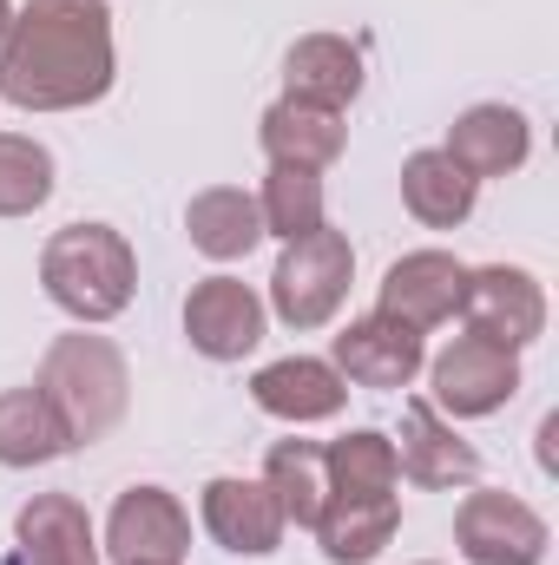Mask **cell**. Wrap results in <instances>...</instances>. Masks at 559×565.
Segmentation results:
<instances>
[{
	"label": "cell",
	"instance_id": "1",
	"mask_svg": "<svg viewBox=\"0 0 559 565\" xmlns=\"http://www.w3.org/2000/svg\"><path fill=\"white\" fill-rule=\"evenodd\" d=\"M113 7L27 0L0 40V99L20 113H80L113 93Z\"/></svg>",
	"mask_w": 559,
	"mask_h": 565
},
{
	"label": "cell",
	"instance_id": "2",
	"mask_svg": "<svg viewBox=\"0 0 559 565\" xmlns=\"http://www.w3.org/2000/svg\"><path fill=\"white\" fill-rule=\"evenodd\" d=\"M40 289L73 322H113L139 289V257L113 224H66L40 250Z\"/></svg>",
	"mask_w": 559,
	"mask_h": 565
},
{
	"label": "cell",
	"instance_id": "3",
	"mask_svg": "<svg viewBox=\"0 0 559 565\" xmlns=\"http://www.w3.org/2000/svg\"><path fill=\"white\" fill-rule=\"evenodd\" d=\"M33 388L60 408L73 447L106 440L113 427L126 422V408H133V369H126V355H119L106 335H86V329H80V335H60V342L46 349Z\"/></svg>",
	"mask_w": 559,
	"mask_h": 565
},
{
	"label": "cell",
	"instance_id": "4",
	"mask_svg": "<svg viewBox=\"0 0 559 565\" xmlns=\"http://www.w3.org/2000/svg\"><path fill=\"white\" fill-rule=\"evenodd\" d=\"M349 277H356V244L342 231H309L296 244H283L277 270H271V309H277L283 329H323L336 322L342 296H349Z\"/></svg>",
	"mask_w": 559,
	"mask_h": 565
},
{
	"label": "cell",
	"instance_id": "5",
	"mask_svg": "<svg viewBox=\"0 0 559 565\" xmlns=\"http://www.w3.org/2000/svg\"><path fill=\"white\" fill-rule=\"evenodd\" d=\"M428 382H434V408L441 415L481 422V415H494V408H507L520 395V355L487 342V335H454L428 362Z\"/></svg>",
	"mask_w": 559,
	"mask_h": 565
},
{
	"label": "cell",
	"instance_id": "6",
	"mask_svg": "<svg viewBox=\"0 0 559 565\" xmlns=\"http://www.w3.org/2000/svg\"><path fill=\"white\" fill-rule=\"evenodd\" d=\"M454 546L467 565H547V520L520 500V493H500V487H481L461 500L454 513Z\"/></svg>",
	"mask_w": 559,
	"mask_h": 565
},
{
	"label": "cell",
	"instance_id": "7",
	"mask_svg": "<svg viewBox=\"0 0 559 565\" xmlns=\"http://www.w3.org/2000/svg\"><path fill=\"white\" fill-rule=\"evenodd\" d=\"M461 316H467V335H487L520 355L527 342L547 335V289L520 264H481V270H467Z\"/></svg>",
	"mask_w": 559,
	"mask_h": 565
},
{
	"label": "cell",
	"instance_id": "8",
	"mask_svg": "<svg viewBox=\"0 0 559 565\" xmlns=\"http://www.w3.org/2000/svg\"><path fill=\"white\" fill-rule=\"evenodd\" d=\"M191 553V513L178 507V493L165 487H126L113 500L99 559L113 565H184Z\"/></svg>",
	"mask_w": 559,
	"mask_h": 565
},
{
	"label": "cell",
	"instance_id": "9",
	"mask_svg": "<svg viewBox=\"0 0 559 565\" xmlns=\"http://www.w3.org/2000/svg\"><path fill=\"white\" fill-rule=\"evenodd\" d=\"M264 322H271V309L244 277H204L184 296V342L204 362H244L264 342Z\"/></svg>",
	"mask_w": 559,
	"mask_h": 565
},
{
	"label": "cell",
	"instance_id": "10",
	"mask_svg": "<svg viewBox=\"0 0 559 565\" xmlns=\"http://www.w3.org/2000/svg\"><path fill=\"white\" fill-rule=\"evenodd\" d=\"M198 520H204V533H211L224 553H238V559H271L283 546V533H289L277 493H271L264 480H244V473H218V480L204 487V500H198Z\"/></svg>",
	"mask_w": 559,
	"mask_h": 565
},
{
	"label": "cell",
	"instance_id": "11",
	"mask_svg": "<svg viewBox=\"0 0 559 565\" xmlns=\"http://www.w3.org/2000/svg\"><path fill=\"white\" fill-rule=\"evenodd\" d=\"M329 369L342 382H356V388H409L428 369V342H421V329H409V322H395V316L376 309V316H362V322H349L336 335Z\"/></svg>",
	"mask_w": 559,
	"mask_h": 565
},
{
	"label": "cell",
	"instance_id": "12",
	"mask_svg": "<svg viewBox=\"0 0 559 565\" xmlns=\"http://www.w3.org/2000/svg\"><path fill=\"white\" fill-rule=\"evenodd\" d=\"M461 296H467V264L454 250H409V257L389 264L376 309L428 335V329H441V322L461 316Z\"/></svg>",
	"mask_w": 559,
	"mask_h": 565
},
{
	"label": "cell",
	"instance_id": "13",
	"mask_svg": "<svg viewBox=\"0 0 559 565\" xmlns=\"http://www.w3.org/2000/svg\"><path fill=\"white\" fill-rule=\"evenodd\" d=\"M395 467L402 480H415L428 493L441 487H467L481 473V454L447 427V415L434 402H402V440H395Z\"/></svg>",
	"mask_w": 559,
	"mask_h": 565
},
{
	"label": "cell",
	"instance_id": "14",
	"mask_svg": "<svg viewBox=\"0 0 559 565\" xmlns=\"http://www.w3.org/2000/svg\"><path fill=\"white\" fill-rule=\"evenodd\" d=\"M251 402H257L264 415H277V422L303 427V422L342 415L349 382H342L323 355H283V362H264V369L251 375Z\"/></svg>",
	"mask_w": 559,
	"mask_h": 565
},
{
	"label": "cell",
	"instance_id": "15",
	"mask_svg": "<svg viewBox=\"0 0 559 565\" xmlns=\"http://www.w3.org/2000/svg\"><path fill=\"white\" fill-rule=\"evenodd\" d=\"M362 93V53L342 33H303L283 53V99L323 106V113H349Z\"/></svg>",
	"mask_w": 559,
	"mask_h": 565
},
{
	"label": "cell",
	"instance_id": "16",
	"mask_svg": "<svg viewBox=\"0 0 559 565\" xmlns=\"http://www.w3.org/2000/svg\"><path fill=\"white\" fill-rule=\"evenodd\" d=\"M441 151H447L474 184H481V178H507V171L527 164L534 126H527L520 106H467V113L447 126V145H441Z\"/></svg>",
	"mask_w": 559,
	"mask_h": 565
},
{
	"label": "cell",
	"instance_id": "17",
	"mask_svg": "<svg viewBox=\"0 0 559 565\" xmlns=\"http://www.w3.org/2000/svg\"><path fill=\"white\" fill-rule=\"evenodd\" d=\"M20 565H99V533L93 513L73 493H33L13 520Z\"/></svg>",
	"mask_w": 559,
	"mask_h": 565
},
{
	"label": "cell",
	"instance_id": "18",
	"mask_svg": "<svg viewBox=\"0 0 559 565\" xmlns=\"http://www.w3.org/2000/svg\"><path fill=\"white\" fill-rule=\"evenodd\" d=\"M395 526H402V500L395 493H362V500L329 493V507H323V520L309 533H316V546H323L329 565H369L389 553Z\"/></svg>",
	"mask_w": 559,
	"mask_h": 565
},
{
	"label": "cell",
	"instance_id": "19",
	"mask_svg": "<svg viewBox=\"0 0 559 565\" xmlns=\"http://www.w3.org/2000/svg\"><path fill=\"white\" fill-rule=\"evenodd\" d=\"M257 145L271 164H289V171H329L349 145V126L342 113H323V106H303V99H277L257 126Z\"/></svg>",
	"mask_w": 559,
	"mask_h": 565
},
{
	"label": "cell",
	"instance_id": "20",
	"mask_svg": "<svg viewBox=\"0 0 559 565\" xmlns=\"http://www.w3.org/2000/svg\"><path fill=\"white\" fill-rule=\"evenodd\" d=\"M184 237H191V250H204L211 264H238V257H251V250L264 244L257 198H251L244 184H211V191H198L191 211H184Z\"/></svg>",
	"mask_w": 559,
	"mask_h": 565
},
{
	"label": "cell",
	"instance_id": "21",
	"mask_svg": "<svg viewBox=\"0 0 559 565\" xmlns=\"http://www.w3.org/2000/svg\"><path fill=\"white\" fill-rule=\"evenodd\" d=\"M474 198H481V184H474L441 145H434V151H409V164H402V204H409L415 224L454 231V224L474 217Z\"/></svg>",
	"mask_w": 559,
	"mask_h": 565
},
{
	"label": "cell",
	"instance_id": "22",
	"mask_svg": "<svg viewBox=\"0 0 559 565\" xmlns=\"http://www.w3.org/2000/svg\"><path fill=\"white\" fill-rule=\"evenodd\" d=\"M66 447H73V434L40 388H7L0 395V467H46Z\"/></svg>",
	"mask_w": 559,
	"mask_h": 565
},
{
	"label": "cell",
	"instance_id": "23",
	"mask_svg": "<svg viewBox=\"0 0 559 565\" xmlns=\"http://www.w3.org/2000/svg\"><path fill=\"white\" fill-rule=\"evenodd\" d=\"M264 487L277 493V507H283L289 526H316L323 507H329V467H323V447H316V440H277L271 460H264Z\"/></svg>",
	"mask_w": 559,
	"mask_h": 565
},
{
	"label": "cell",
	"instance_id": "24",
	"mask_svg": "<svg viewBox=\"0 0 559 565\" xmlns=\"http://www.w3.org/2000/svg\"><path fill=\"white\" fill-rule=\"evenodd\" d=\"M323 467H329V493L342 500H362V493H395L402 467H395V440L376 434V427H356L342 440L323 447Z\"/></svg>",
	"mask_w": 559,
	"mask_h": 565
},
{
	"label": "cell",
	"instance_id": "25",
	"mask_svg": "<svg viewBox=\"0 0 559 565\" xmlns=\"http://www.w3.org/2000/svg\"><path fill=\"white\" fill-rule=\"evenodd\" d=\"M257 217H264V237H283V244L323 231V224H329V211H323V171L271 164V178H264V191H257Z\"/></svg>",
	"mask_w": 559,
	"mask_h": 565
},
{
	"label": "cell",
	"instance_id": "26",
	"mask_svg": "<svg viewBox=\"0 0 559 565\" xmlns=\"http://www.w3.org/2000/svg\"><path fill=\"white\" fill-rule=\"evenodd\" d=\"M53 198V151L27 132H0V217H33Z\"/></svg>",
	"mask_w": 559,
	"mask_h": 565
},
{
	"label": "cell",
	"instance_id": "27",
	"mask_svg": "<svg viewBox=\"0 0 559 565\" xmlns=\"http://www.w3.org/2000/svg\"><path fill=\"white\" fill-rule=\"evenodd\" d=\"M553 434H559V415H547V422H540V467H547V473H553Z\"/></svg>",
	"mask_w": 559,
	"mask_h": 565
},
{
	"label": "cell",
	"instance_id": "28",
	"mask_svg": "<svg viewBox=\"0 0 559 565\" xmlns=\"http://www.w3.org/2000/svg\"><path fill=\"white\" fill-rule=\"evenodd\" d=\"M7 26H13V0H0V40H7Z\"/></svg>",
	"mask_w": 559,
	"mask_h": 565
},
{
	"label": "cell",
	"instance_id": "29",
	"mask_svg": "<svg viewBox=\"0 0 559 565\" xmlns=\"http://www.w3.org/2000/svg\"><path fill=\"white\" fill-rule=\"evenodd\" d=\"M421 565H434V559H421Z\"/></svg>",
	"mask_w": 559,
	"mask_h": 565
}]
</instances>
